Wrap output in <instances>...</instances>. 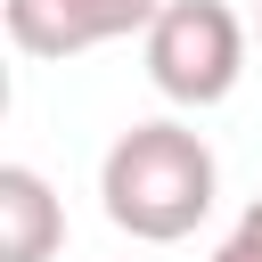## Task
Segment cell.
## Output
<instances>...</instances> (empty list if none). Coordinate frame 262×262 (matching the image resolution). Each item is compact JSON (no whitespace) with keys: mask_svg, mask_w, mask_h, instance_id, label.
Masks as SVG:
<instances>
[{"mask_svg":"<svg viewBox=\"0 0 262 262\" xmlns=\"http://www.w3.org/2000/svg\"><path fill=\"white\" fill-rule=\"evenodd\" d=\"M213 196H221V164H213L205 131H188V123H172V115L115 131V147L98 156V205H106V221H115L123 237H139V246H180V237H196L205 213H213Z\"/></svg>","mask_w":262,"mask_h":262,"instance_id":"obj_1","label":"cell"},{"mask_svg":"<svg viewBox=\"0 0 262 262\" xmlns=\"http://www.w3.org/2000/svg\"><path fill=\"white\" fill-rule=\"evenodd\" d=\"M139 57L172 106H221L246 74V16L229 0H164V16L139 33Z\"/></svg>","mask_w":262,"mask_h":262,"instance_id":"obj_2","label":"cell"},{"mask_svg":"<svg viewBox=\"0 0 262 262\" xmlns=\"http://www.w3.org/2000/svg\"><path fill=\"white\" fill-rule=\"evenodd\" d=\"M8 41L25 57H90L106 41H131L164 16V0H0Z\"/></svg>","mask_w":262,"mask_h":262,"instance_id":"obj_3","label":"cell"},{"mask_svg":"<svg viewBox=\"0 0 262 262\" xmlns=\"http://www.w3.org/2000/svg\"><path fill=\"white\" fill-rule=\"evenodd\" d=\"M66 205L33 164H0V262H57Z\"/></svg>","mask_w":262,"mask_h":262,"instance_id":"obj_4","label":"cell"},{"mask_svg":"<svg viewBox=\"0 0 262 262\" xmlns=\"http://www.w3.org/2000/svg\"><path fill=\"white\" fill-rule=\"evenodd\" d=\"M213 262H262V246H254V237H246V229H229V237H221V246H213Z\"/></svg>","mask_w":262,"mask_h":262,"instance_id":"obj_5","label":"cell"},{"mask_svg":"<svg viewBox=\"0 0 262 262\" xmlns=\"http://www.w3.org/2000/svg\"><path fill=\"white\" fill-rule=\"evenodd\" d=\"M237 229H246V237H254V246H262V196H254V205H246V213H237Z\"/></svg>","mask_w":262,"mask_h":262,"instance_id":"obj_6","label":"cell"},{"mask_svg":"<svg viewBox=\"0 0 262 262\" xmlns=\"http://www.w3.org/2000/svg\"><path fill=\"white\" fill-rule=\"evenodd\" d=\"M254 41H262V8H254Z\"/></svg>","mask_w":262,"mask_h":262,"instance_id":"obj_7","label":"cell"}]
</instances>
